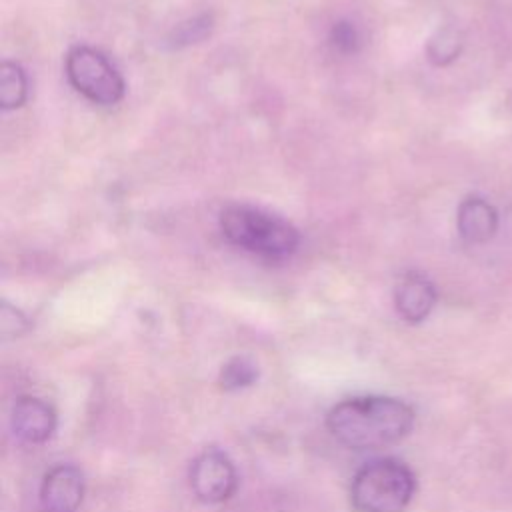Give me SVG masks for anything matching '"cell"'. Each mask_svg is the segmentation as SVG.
Returning a JSON list of instances; mask_svg holds the SVG:
<instances>
[{"label":"cell","mask_w":512,"mask_h":512,"mask_svg":"<svg viewBox=\"0 0 512 512\" xmlns=\"http://www.w3.org/2000/svg\"><path fill=\"white\" fill-rule=\"evenodd\" d=\"M414 426V410L394 396H352L330 408L326 428L352 450H378L406 438Z\"/></svg>","instance_id":"obj_1"},{"label":"cell","mask_w":512,"mask_h":512,"mask_svg":"<svg viewBox=\"0 0 512 512\" xmlns=\"http://www.w3.org/2000/svg\"><path fill=\"white\" fill-rule=\"evenodd\" d=\"M220 230L230 244L272 260L288 258L300 244V234L292 224L242 204L220 212Z\"/></svg>","instance_id":"obj_2"},{"label":"cell","mask_w":512,"mask_h":512,"mask_svg":"<svg viewBox=\"0 0 512 512\" xmlns=\"http://www.w3.org/2000/svg\"><path fill=\"white\" fill-rule=\"evenodd\" d=\"M416 490L412 470L398 458L366 462L352 478L350 502L358 512H402Z\"/></svg>","instance_id":"obj_3"},{"label":"cell","mask_w":512,"mask_h":512,"mask_svg":"<svg viewBox=\"0 0 512 512\" xmlns=\"http://www.w3.org/2000/svg\"><path fill=\"white\" fill-rule=\"evenodd\" d=\"M64 68L72 88H76L90 102L112 106L124 98V78L100 50L76 46L66 54Z\"/></svg>","instance_id":"obj_4"},{"label":"cell","mask_w":512,"mask_h":512,"mask_svg":"<svg viewBox=\"0 0 512 512\" xmlns=\"http://www.w3.org/2000/svg\"><path fill=\"white\" fill-rule=\"evenodd\" d=\"M190 488L204 504H220L234 496L238 474L232 460L218 448L198 454L190 466Z\"/></svg>","instance_id":"obj_5"},{"label":"cell","mask_w":512,"mask_h":512,"mask_svg":"<svg viewBox=\"0 0 512 512\" xmlns=\"http://www.w3.org/2000/svg\"><path fill=\"white\" fill-rule=\"evenodd\" d=\"M84 474L74 464L52 466L40 484L38 502L42 512H76L84 500Z\"/></svg>","instance_id":"obj_6"},{"label":"cell","mask_w":512,"mask_h":512,"mask_svg":"<svg viewBox=\"0 0 512 512\" xmlns=\"http://www.w3.org/2000/svg\"><path fill=\"white\" fill-rule=\"evenodd\" d=\"M56 410L38 396H20L10 414L12 434L26 444H42L56 430Z\"/></svg>","instance_id":"obj_7"},{"label":"cell","mask_w":512,"mask_h":512,"mask_svg":"<svg viewBox=\"0 0 512 512\" xmlns=\"http://www.w3.org/2000/svg\"><path fill=\"white\" fill-rule=\"evenodd\" d=\"M456 228L468 244H486L498 232V210L486 198L470 194L458 204Z\"/></svg>","instance_id":"obj_8"},{"label":"cell","mask_w":512,"mask_h":512,"mask_svg":"<svg viewBox=\"0 0 512 512\" xmlns=\"http://www.w3.org/2000/svg\"><path fill=\"white\" fill-rule=\"evenodd\" d=\"M394 304L406 322L418 324L430 316L436 304V288L424 274L408 272L396 284Z\"/></svg>","instance_id":"obj_9"},{"label":"cell","mask_w":512,"mask_h":512,"mask_svg":"<svg viewBox=\"0 0 512 512\" xmlns=\"http://www.w3.org/2000/svg\"><path fill=\"white\" fill-rule=\"evenodd\" d=\"M462 48H464L462 30L454 24H444L430 36L426 44V56L434 66H448L460 56Z\"/></svg>","instance_id":"obj_10"},{"label":"cell","mask_w":512,"mask_h":512,"mask_svg":"<svg viewBox=\"0 0 512 512\" xmlns=\"http://www.w3.org/2000/svg\"><path fill=\"white\" fill-rule=\"evenodd\" d=\"M28 94L26 72L16 62H2L0 66V106L2 110H14L24 104Z\"/></svg>","instance_id":"obj_11"},{"label":"cell","mask_w":512,"mask_h":512,"mask_svg":"<svg viewBox=\"0 0 512 512\" xmlns=\"http://www.w3.org/2000/svg\"><path fill=\"white\" fill-rule=\"evenodd\" d=\"M258 380V366L248 356H234L230 358L218 376L220 388L232 392L252 386Z\"/></svg>","instance_id":"obj_12"},{"label":"cell","mask_w":512,"mask_h":512,"mask_svg":"<svg viewBox=\"0 0 512 512\" xmlns=\"http://www.w3.org/2000/svg\"><path fill=\"white\" fill-rule=\"evenodd\" d=\"M212 30V16L202 14L196 18H190L186 22H182L170 36V42L174 48H182L194 42H200L202 38H206Z\"/></svg>","instance_id":"obj_13"},{"label":"cell","mask_w":512,"mask_h":512,"mask_svg":"<svg viewBox=\"0 0 512 512\" xmlns=\"http://www.w3.org/2000/svg\"><path fill=\"white\" fill-rule=\"evenodd\" d=\"M328 42L340 54H354V52H358V48L362 44V38H360L358 28L354 26V22H350V20H336L330 26Z\"/></svg>","instance_id":"obj_14"},{"label":"cell","mask_w":512,"mask_h":512,"mask_svg":"<svg viewBox=\"0 0 512 512\" xmlns=\"http://www.w3.org/2000/svg\"><path fill=\"white\" fill-rule=\"evenodd\" d=\"M28 328V320L26 316L16 310L14 306H10L8 302H2V308H0V332H2V338L8 340V338H18L20 334H24Z\"/></svg>","instance_id":"obj_15"}]
</instances>
